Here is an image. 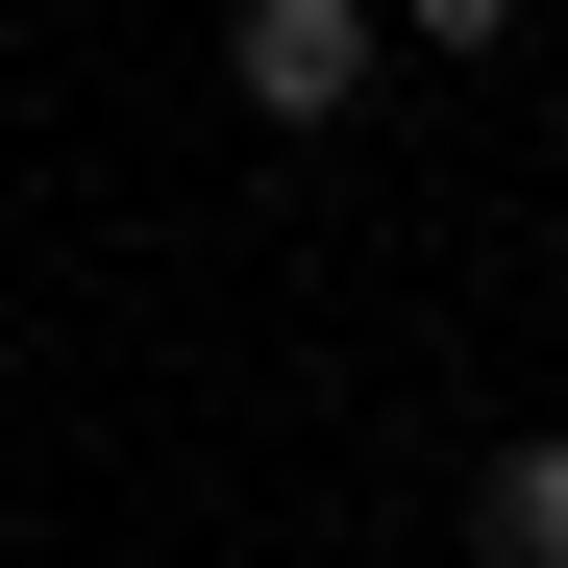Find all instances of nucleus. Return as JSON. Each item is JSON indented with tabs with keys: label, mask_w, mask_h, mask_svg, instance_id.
I'll use <instances>...</instances> for the list:
<instances>
[{
	"label": "nucleus",
	"mask_w": 568,
	"mask_h": 568,
	"mask_svg": "<svg viewBox=\"0 0 568 568\" xmlns=\"http://www.w3.org/2000/svg\"><path fill=\"white\" fill-rule=\"evenodd\" d=\"M396 74V0H223V100L247 124H346Z\"/></svg>",
	"instance_id": "1"
},
{
	"label": "nucleus",
	"mask_w": 568,
	"mask_h": 568,
	"mask_svg": "<svg viewBox=\"0 0 568 568\" xmlns=\"http://www.w3.org/2000/svg\"><path fill=\"white\" fill-rule=\"evenodd\" d=\"M469 568H568V445H495V469H469Z\"/></svg>",
	"instance_id": "2"
},
{
	"label": "nucleus",
	"mask_w": 568,
	"mask_h": 568,
	"mask_svg": "<svg viewBox=\"0 0 568 568\" xmlns=\"http://www.w3.org/2000/svg\"><path fill=\"white\" fill-rule=\"evenodd\" d=\"M396 26H420V50H495V26H519V0H396Z\"/></svg>",
	"instance_id": "3"
}]
</instances>
